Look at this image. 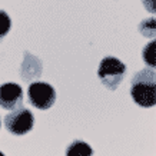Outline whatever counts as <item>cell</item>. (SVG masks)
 Listing matches in <instances>:
<instances>
[{
    "label": "cell",
    "mask_w": 156,
    "mask_h": 156,
    "mask_svg": "<svg viewBox=\"0 0 156 156\" xmlns=\"http://www.w3.org/2000/svg\"><path fill=\"white\" fill-rule=\"evenodd\" d=\"M130 96L142 108H152L156 102V76L153 69H142L132 77Z\"/></svg>",
    "instance_id": "obj_1"
},
{
    "label": "cell",
    "mask_w": 156,
    "mask_h": 156,
    "mask_svg": "<svg viewBox=\"0 0 156 156\" xmlns=\"http://www.w3.org/2000/svg\"><path fill=\"white\" fill-rule=\"evenodd\" d=\"M142 57H143V62L146 63L149 67H153L156 66V43L152 40L151 43H147L146 46L143 48V52H142Z\"/></svg>",
    "instance_id": "obj_8"
},
{
    "label": "cell",
    "mask_w": 156,
    "mask_h": 156,
    "mask_svg": "<svg viewBox=\"0 0 156 156\" xmlns=\"http://www.w3.org/2000/svg\"><path fill=\"white\" fill-rule=\"evenodd\" d=\"M10 27H12V20L9 14L5 10H0V40L10 32Z\"/></svg>",
    "instance_id": "obj_10"
},
{
    "label": "cell",
    "mask_w": 156,
    "mask_h": 156,
    "mask_svg": "<svg viewBox=\"0 0 156 156\" xmlns=\"http://www.w3.org/2000/svg\"><path fill=\"white\" fill-rule=\"evenodd\" d=\"M20 76H23L26 82L42 76V62L36 56H32L29 52L24 53V60L20 67Z\"/></svg>",
    "instance_id": "obj_6"
},
{
    "label": "cell",
    "mask_w": 156,
    "mask_h": 156,
    "mask_svg": "<svg viewBox=\"0 0 156 156\" xmlns=\"http://www.w3.org/2000/svg\"><path fill=\"white\" fill-rule=\"evenodd\" d=\"M139 32L145 36V37H151L153 39L156 34V22L153 17L151 19H146L143 20L142 23L139 24Z\"/></svg>",
    "instance_id": "obj_9"
},
{
    "label": "cell",
    "mask_w": 156,
    "mask_h": 156,
    "mask_svg": "<svg viewBox=\"0 0 156 156\" xmlns=\"http://www.w3.org/2000/svg\"><path fill=\"white\" fill-rule=\"evenodd\" d=\"M66 156H93V149L83 140H73L67 146Z\"/></svg>",
    "instance_id": "obj_7"
},
{
    "label": "cell",
    "mask_w": 156,
    "mask_h": 156,
    "mask_svg": "<svg viewBox=\"0 0 156 156\" xmlns=\"http://www.w3.org/2000/svg\"><path fill=\"white\" fill-rule=\"evenodd\" d=\"M23 105V90L22 86L13 82H7L0 86V106L7 110L19 108Z\"/></svg>",
    "instance_id": "obj_5"
},
{
    "label": "cell",
    "mask_w": 156,
    "mask_h": 156,
    "mask_svg": "<svg viewBox=\"0 0 156 156\" xmlns=\"http://www.w3.org/2000/svg\"><path fill=\"white\" fill-rule=\"evenodd\" d=\"M143 5H145V9L151 13H155L156 12V2L155 0H143Z\"/></svg>",
    "instance_id": "obj_11"
},
{
    "label": "cell",
    "mask_w": 156,
    "mask_h": 156,
    "mask_svg": "<svg viewBox=\"0 0 156 156\" xmlns=\"http://www.w3.org/2000/svg\"><path fill=\"white\" fill-rule=\"evenodd\" d=\"M0 156H6L5 153H3V152H0Z\"/></svg>",
    "instance_id": "obj_12"
},
{
    "label": "cell",
    "mask_w": 156,
    "mask_h": 156,
    "mask_svg": "<svg viewBox=\"0 0 156 156\" xmlns=\"http://www.w3.org/2000/svg\"><path fill=\"white\" fill-rule=\"evenodd\" d=\"M29 102L39 110H48L56 102V90L46 82H33L27 90Z\"/></svg>",
    "instance_id": "obj_4"
},
{
    "label": "cell",
    "mask_w": 156,
    "mask_h": 156,
    "mask_svg": "<svg viewBox=\"0 0 156 156\" xmlns=\"http://www.w3.org/2000/svg\"><path fill=\"white\" fill-rule=\"evenodd\" d=\"M126 76V66L125 63L113 56L103 57L98 67V77L102 85L109 90H116L122 85Z\"/></svg>",
    "instance_id": "obj_2"
},
{
    "label": "cell",
    "mask_w": 156,
    "mask_h": 156,
    "mask_svg": "<svg viewBox=\"0 0 156 156\" xmlns=\"http://www.w3.org/2000/svg\"><path fill=\"white\" fill-rule=\"evenodd\" d=\"M5 126L12 135L22 136L33 129L34 116L29 109L23 108V105H22L19 108L10 110V113L5 116Z\"/></svg>",
    "instance_id": "obj_3"
}]
</instances>
